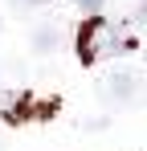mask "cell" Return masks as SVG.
I'll return each mask as SVG.
<instances>
[{"mask_svg": "<svg viewBox=\"0 0 147 151\" xmlns=\"http://www.w3.org/2000/svg\"><path fill=\"white\" fill-rule=\"evenodd\" d=\"M135 49V37H127L110 25L106 17H90L86 25L78 29V57L90 65L98 57H115V53H131Z\"/></svg>", "mask_w": 147, "mask_h": 151, "instance_id": "1", "label": "cell"}, {"mask_svg": "<svg viewBox=\"0 0 147 151\" xmlns=\"http://www.w3.org/2000/svg\"><path fill=\"white\" fill-rule=\"evenodd\" d=\"M110 94L115 98H131L135 94V74H115L110 78Z\"/></svg>", "mask_w": 147, "mask_h": 151, "instance_id": "2", "label": "cell"}, {"mask_svg": "<svg viewBox=\"0 0 147 151\" xmlns=\"http://www.w3.org/2000/svg\"><path fill=\"white\" fill-rule=\"evenodd\" d=\"M53 41H57V33H53V29H41V33H37V49H41V53L53 49Z\"/></svg>", "mask_w": 147, "mask_h": 151, "instance_id": "3", "label": "cell"}, {"mask_svg": "<svg viewBox=\"0 0 147 151\" xmlns=\"http://www.w3.org/2000/svg\"><path fill=\"white\" fill-rule=\"evenodd\" d=\"M74 4H78L82 12H90V17H94V12L102 8V4H106V0H74Z\"/></svg>", "mask_w": 147, "mask_h": 151, "instance_id": "4", "label": "cell"}, {"mask_svg": "<svg viewBox=\"0 0 147 151\" xmlns=\"http://www.w3.org/2000/svg\"><path fill=\"white\" fill-rule=\"evenodd\" d=\"M17 4H45V0H17Z\"/></svg>", "mask_w": 147, "mask_h": 151, "instance_id": "5", "label": "cell"}]
</instances>
